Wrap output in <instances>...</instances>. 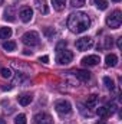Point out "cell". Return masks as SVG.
<instances>
[{
  "instance_id": "1",
  "label": "cell",
  "mask_w": 122,
  "mask_h": 124,
  "mask_svg": "<svg viewBox=\"0 0 122 124\" xmlns=\"http://www.w3.org/2000/svg\"><path fill=\"white\" fill-rule=\"evenodd\" d=\"M89 26H91V19L85 12H75L70 13L68 17V28L73 33H82L88 31Z\"/></svg>"
},
{
  "instance_id": "2",
  "label": "cell",
  "mask_w": 122,
  "mask_h": 124,
  "mask_svg": "<svg viewBox=\"0 0 122 124\" xmlns=\"http://www.w3.org/2000/svg\"><path fill=\"white\" fill-rule=\"evenodd\" d=\"M122 23V12L121 10H114L108 17H106V25L111 29H118Z\"/></svg>"
},
{
  "instance_id": "3",
  "label": "cell",
  "mask_w": 122,
  "mask_h": 124,
  "mask_svg": "<svg viewBox=\"0 0 122 124\" xmlns=\"http://www.w3.org/2000/svg\"><path fill=\"white\" fill-rule=\"evenodd\" d=\"M22 42H23L26 46H36V45H39V42H40L39 33L34 32V31L26 32V33L22 36Z\"/></svg>"
},
{
  "instance_id": "4",
  "label": "cell",
  "mask_w": 122,
  "mask_h": 124,
  "mask_svg": "<svg viewBox=\"0 0 122 124\" xmlns=\"http://www.w3.org/2000/svg\"><path fill=\"white\" fill-rule=\"evenodd\" d=\"M72 59H73V54L70 51H68V49L59 51L58 55H56V62L59 65H69L72 62Z\"/></svg>"
},
{
  "instance_id": "5",
  "label": "cell",
  "mask_w": 122,
  "mask_h": 124,
  "mask_svg": "<svg viewBox=\"0 0 122 124\" xmlns=\"http://www.w3.org/2000/svg\"><path fill=\"white\" fill-rule=\"evenodd\" d=\"M55 108H56V111H58L59 114H69V113L72 111V105H70V102L66 101V100H58V101L55 102Z\"/></svg>"
},
{
  "instance_id": "6",
  "label": "cell",
  "mask_w": 122,
  "mask_h": 124,
  "mask_svg": "<svg viewBox=\"0 0 122 124\" xmlns=\"http://www.w3.org/2000/svg\"><path fill=\"white\" fill-rule=\"evenodd\" d=\"M75 45H76V49H78V51H88V49H91L92 46H93V39L89 38V36L81 38V39L76 40Z\"/></svg>"
},
{
  "instance_id": "7",
  "label": "cell",
  "mask_w": 122,
  "mask_h": 124,
  "mask_svg": "<svg viewBox=\"0 0 122 124\" xmlns=\"http://www.w3.org/2000/svg\"><path fill=\"white\" fill-rule=\"evenodd\" d=\"M34 124H53V118L47 113H37L33 117Z\"/></svg>"
},
{
  "instance_id": "8",
  "label": "cell",
  "mask_w": 122,
  "mask_h": 124,
  "mask_svg": "<svg viewBox=\"0 0 122 124\" xmlns=\"http://www.w3.org/2000/svg\"><path fill=\"white\" fill-rule=\"evenodd\" d=\"M19 16H20L22 22H25V23L30 22L32 17H33V10H32V7H29V6L22 7V9H20V12H19Z\"/></svg>"
},
{
  "instance_id": "9",
  "label": "cell",
  "mask_w": 122,
  "mask_h": 124,
  "mask_svg": "<svg viewBox=\"0 0 122 124\" xmlns=\"http://www.w3.org/2000/svg\"><path fill=\"white\" fill-rule=\"evenodd\" d=\"M81 62H82L83 66H95V65H98L101 62V58L98 55H88V56L82 58Z\"/></svg>"
},
{
  "instance_id": "10",
  "label": "cell",
  "mask_w": 122,
  "mask_h": 124,
  "mask_svg": "<svg viewBox=\"0 0 122 124\" xmlns=\"http://www.w3.org/2000/svg\"><path fill=\"white\" fill-rule=\"evenodd\" d=\"M34 6H36L37 12L42 13V15H46V13L49 12V7H47L46 0H34Z\"/></svg>"
},
{
  "instance_id": "11",
  "label": "cell",
  "mask_w": 122,
  "mask_h": 124,
  "mask_svg": "<svg viewBox=\"0 0 122 124\" xmlns=\"http://www.w3.org/2000/svg\"><path fill=\"white\" fill-rule=\"evenodd\" d=\"M75 77H76L78 79L86 82V81H89V78H91V72H89V71H85V69H78V71H75Z\"/></svg>"
},
{
  "instance_id": "12",
  "label": "cell",
  "mask_w": 122,
  "mask_h": 124,
  "mask_svg": "<svg viewBox=\"0 0 122 124\" xmlns=\"http://www.w3.org/2000/svg\"><path fill=\"white\" fill-rule=\"evenodd\" d=\"M32 100H33V97H32L30 94H22V95H19V97H17L19 104H20V105H23V107L29 105V104L32 102Z\"/></svg>"
},
{
  "instance_id": "13",
  "label": "cell",
  "mask_w": 122,
  "mask_h": 124,
  "mask_svg": "<svg viewBox=\"0 0 122 124\" xmlns=\"http://www.w3.org/2000/svg\"><path fill=\"white\" fill-rule=\"evenodd\" d=\"M14 7L13 6H9L6 10H4V20H9V22H13L14 20Z\"/></svg>"
},
{
  "instance_id": "14",
  "label": "cell",
  "mask_w": 122,
  "mask_h": 124,
  "mask_svg": "<svg viewBox=\"0 0 122 124\" xmlns=\"http://www.w3.org/2000/svg\"><path fill=\"white\" fill-rule=\"evenodd\" d=\"M105 62H106V65H108V66H115V65L118 63V56H116V55H114V54H109V55H106Z\"/></svg>"
},
{
  "instance_id": "15",
  "label": "cell",
  "mask_w": 122,
  "mask_h": 124,
  "mask_svg": "<svg viewBox=\"0 0 122 124\" xmlns=\"http://www.w3.org/2000/svg\"><path fill=\"white\" fill-rule=\"evenodd\" d=\"M96 114H98L99 117H102V118H106V117L111 116V111H109L108 107H99V108L96 110Z\"/></svg>"
},
{
  "instance_id": "16",
  "label": "cell",
  "mask_w": 122,
  "mask_h": 124,
  "mask_svg": "<svg viewBox=\"0 0 122 124\" xmlns=\"http://www.w3.org/2000/svg\"><path fill=\"white\" fill-rule=\"evenodd\" d=\"M52 4H53L55 10L62 12L65 9V6H66V0H52Z\"/></svg>"
},
{
  "instance_id": "17",
  "label": "cell",
  "mask_w": 122,
  "mask_h": 124,
  "mask_svg": "<svg viewBox=\"0 0 122 124\" xmlns=\"http://www.w3.org/2000/svg\"><path fill=\"white\" fill-rule=\"evenodd\" d=\"M96 102H98V95H96V94H92V95H89V97L86 98V105L91 107V108L96 105Z\"/></svg>"
},
{
  "instance_id": "18",
  "label": "cell",
  "mask_w": 122,
  "mask_h": 124,
  "mask_svg": "<svg viewBox=\"0 0 122 124\" xmlns=\"http://www.w3.org/2000/svg\"><path fill=\"white\" fill-rule=\"evenodd\" d=\"M3 49L7 51V52L14 51V49H16V42H13V40H7V42H4V43H3Z\"/></svg>"
},
{
  "instance_id": "19",
  "label": "cell",
  "mask_w": 122,
  "mask_h": 124,
  "mask_svg": "<svg viewBox=\"0 0 122 124\" xmlns=\"http://www.w3.org/2000/svg\"><path fill=\"white\" fill-rule=\"evenodd\" d=\"M12 36V29L10 28H1L0 29V39H9Z\"/></svg>"
},
{
  "instance_id": "20",
  "label": "cell",
  "mask_w": 122,
  "mask_h": 124,
  "mask_svg": "<svg viewBox=\"0 0 122 124\" xmlns=\"http://www.w3.org/2000/svg\"><path fill=\"white\" fill-rule=\"evenodd\" d=\"M93 3L96 4V7L99 10H106L108 9V1H105V0H93Z\"/></svg>"
},
{
  "instance_id": "21",
  "label": "cell",
  "mask_w": 122,
  "mask_h": 124,
  "mask_svg": "<svg viewBox=\"0 0 122 124\" xmlns=\"http://www.w3.org/2000/svg\"><path fill=\"white\" fill-rule=\"evenodd\" d=\"M103 82H105V85H106L108 90H114V88H115V84H114V81H112L109 77H105V78H103Z\"/></svg>"
},
{
  "instance_id": "22",
  "label": "cell",
  "mask_w": 122,
  "mask_h": 124,
  "mask_svg": "<svg viewBox=\"0 0 122 124\" xmlns=\"http://www.w3.org/2000/svg\"><path fill=\"white\" fill-rule=\"evenodd\" d=\"M26 116L25 114H19V116H16V118H14V124H26Z\"/></svg>"
},
{
  "instance_id": "23",
  "label": "cell",
  "mask_w": 122,
  "mask_h": 124,
  "mask_svg": "<svg viewBox=\"0 0 122 124\" xmlns=\"http://www.w3.org/2000/svg\"><path fill=\"white\" fill-rule=\"evenodd\" d=\"M0 74H1L3 78H12V71H10L9 68H1Z\"/></svg>"
},
{
  "instance_id": "24",
  "label": "cell",
  "mask_w": 122,
  "mask_h": 124,
  "mask_svg": "<svg viewBox=\"0 0 122 124\" xmlns=\"http://www.w3.org/2000/svg\"><path fill=\"white\" fill-rule=\"evenodd\" d=\"M102 48H105V49L112 48V38H105V39H103V45H102Z\"/></svg>"
},
{
  "instance_id": "25",
  "label": "cell",
  "mask_w": 122,
  "mask_h": 124,
  "mask_svg": "<svg viewBox=\"0 0 122 124\" xmlns=\"http://www.w3.org/2000/svg\"><path fill=\"white\" fill-rule=\"evenodd\" d=\"M85 1H86V0H70V4H72L73 7H81V6L85 4Z\"/></svg>"
},
{
  "instance_id": "26",
  "label": "cell",
  "mask_w": 122,
  "mask_h": 124,
  "mask_svg": "<svg viewBox=\"0 0 122 124\" xmlns=\"http://www.w3.org/2000/svg\"><path fill=\"white\" fill-rule=\"evenodd\" d=\"M39 61L43 62V63H47V62H49V56H46V55H45V56H40V58H39Z\"/></svg>"
},
{
  "instance_id": "27",
  "label": "cell",
  "mask_w": 122,
  "mask_h": 124,
  "mask_svg": "<svg viewBox=\"0 0 122 124\" xmlns=\"http://www.w3.org/2000/svg\"><path fill=\"white\" fill-rule=\"evenodd\" d=\"M65 46H66V42H61V43L56 46V51H61L62 48H65Z\"/></svg>"
},
{
  "instance_id": "28",
  "label": "cell",
  "mask_w": 122,
  "mask_h": 124,
  "mask_svg": "<svg viewBox=\"0 0 122 124\" xmlns=\"http://www.w3.org/2000/svg\"><path fill=\"white\" fill-rule=\"evenodd\" d=\"M116 46H118L119 49L122 48V38H118V39H116Z\"/></svg>"
},
{
  "instance_id": "29",
  "label": "cell",
  "mask_w": 122,
  "mask_h": 124,
  "mask_svg": "<svg viewBox=\"0 0 122 124\" xmlns=\"http://www.w3.org/2000/svg\"><path fill=\"white\" fill-rule=\"evenodd\" d=\"M12 88H13L12 85H4V87H3V90H4V91H10Z\"/></svg>"
},
{
  "instance_id": "30",
  "label": "cell",
  "mask_w": 122,
  "mask_h": 124,
  "mask_svg": "<svg viewBox=\"0 0 122 124\" xmlns=\"http://www.w3.org/2000/svg\"><path fill=\"white\" fill-rule=\"evenodd\" d=\"M23 54H25V55H32V51H29V49H25V51H23Z\"/></svg>"
},
{
  "instance_id": "31",
  "label": "cell",
  "mask_w": 122,
  "mask_h": 124,
  "mask_svg": "<svg viewBox=\"0 0 122 124\" xmlns=\"http://www.w3.org/2000/svg\"><path fill=\"white\" fill-rule=\"evenodd\" d=\"M0 124H6V120H4V118H1V117H0Z\"/></svg>"
},
{
  "instance_id": "32",
  "label": "cell",
  "mask_w": 122,
  "mask_h": 124,
  "mask_svg": "<svg viewBox=\"0 0 122 124\" xmlns=\"http://www.w3.org/2000/svg\"><path fill=\"white\" fill-rule=\"evenodd\" d=\"M96 124H106V123H105V121H98Z\"/></svg>"
},
{
  "instance_id": "33",
  "label": "cell",
  "mask_w": 122,
  "mask_h": 124,
  "mask_svg": "<svg viewBox=\"0 0 122 124\" xmlns=\"http://www.w3.org/2000/svg\"><path fill=\"white\" fill-rule=\"evenodd\" d=\"M112 1H115V3H118V1H121V0H112Z\"/></svg>"
}]
</instances>
